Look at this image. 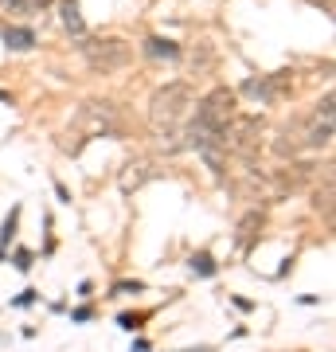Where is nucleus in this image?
<instances>
[{"mask_svg": "<svg viewBox=\"0 0 336 352\" xmlns=\"http://www.w3.org/2000/svg\"><path fill=\"white\" fill-rule=\"evenodd\" d=\"M4 4H8V8H16V12H36L43 0H4Z\"/></svg>", "mask_w": 336, "mask_h": 352, "instance_id": "12", "label": "nucleus"}, {"mask_svg": "<svg viewBox=\"0 0 336 352\" xmlns=\"http://www.w3.org/2000/svg\"><path fill=\"white\" fill-rule=\"evenodd\" d=\"M59 16H63V28H67L75 39L87 36V24H82V12H78V0H63V4H59Z\"/></svg>", "mask_w": 336, "mask_h": 352, "instance_id": "7", "label": "nucleus"}, {"mask_svg": "<svg viewBox=\"0 0 336 352\" xmlns=\"http://www.w3.org/2000/svg\"><path fill=\"white\" fill-rule=\"evenodd\" d=\"M75 126L90 138H102V133H117V110H113L110 102H87L82 110H78Z\"/></svg>", "mask_w": 336, "mask_h": 352, "instance_id": "5", "label": "nucleus"}, {"mask_svg": "<svg viewBox=\"0 0 336 352\" xmlns=\"http://www.w3.org/2000/svg\"><path fill=\"white\" fill-rule=\"evenodd\" d=\"M145 51H149L153 59H176V55H180V47H176L172 39H161V36L145 39Z\"/></svg>", "mask_w": 336, "mask_h": 352, "instance_id": "9", "label": "nucleus"}, {"mask_svg": "<svg viewBox=\"0 0 336 352\" xmlns=\"http://www.w3.org/2000/svg\"><path fill=\"white\" fill-rule=\"evenodd\" d=\"M188 266H192V274H199V278H212L215 274V258H212V254H203V251L192 254V263H188Z\"/></svg>", "mask_w": 336, "mask_h": 352, "instance_id": "10", "label": "nucleus"}, {"mask_svg": "<svg viewBox=\"0 0 336 352\" xmlns=\"http://www.w3.org/2000/svg\"><path fill=\"white\" fill-rule=\"evenodd\" d=\"M4 43L12 51H27L36 43V32H32V28H4Z\"/></svg>", "mask_w": 336, "mask_h": 352, "instance_id": "8", "label": "nucleus"}, {"mask_svg": "<svg viewBox=\"0 0 336 352\" xmlns=\"http://www.w3.org/2000/svg\"><path fill=\"white\" fill-rule=\"evenodd\" d=\"M16 266H20V270H27V266H32V254L20 251V254H16Z\"/></svg>", "mask_w": 336, "mask_h": 352, "instance_id": "13", "label": "nucleus"}, {"mask_svg": "<svg viewBox=\"0 0 336 352\" xmlns=\"http://www.w3.org/2000/svg\"><path fill=\"white\" fill-rule=\"evenodd\" d=\"M192 106H196V94H192L188 82H168V87H161L153 94L149 126H153V133L161 138L164 149H180V145H184V141H180V129H184Z\"/></svg>", "mask_w": 336, "mask_h": 352, "instance_id": "1", "label": "nucleus"}, {"mask_svg": "<svg viewBox=\"0 0 336 352\" xmlns=\"http://www.w3.org/2000/svg\"><path fill=\"white\" fill-rule=\"evenodd\" d=\"M196 118L203 122V126H212V129H219V133H223V129H227V122L235 118V90L215 87L212 94H208V98L199 102Z\"/></svg>", "mask_w": 336, "mask_h": 352, "instance_id": "3", "label": "nucleus"}, {"mask_svg": "<svg viewBox=\"0 0 336 352\" xmlns=\"http://www.w3.org/2000/svg\"><path fill=\"white\" fill-rule=\"evenodd\" d=\"M82 55H87L90 71H98V75H113V71H122L129 63V43L125 39H87L82 36Z\"/></svg>", "mask_w": 336, "mask_h": 352, "instance_id": "2", "label": "nucleus"}, {"mask_svg": "<svg viewBox=\"0 0 336 352\" xmlns=\"http://www.w3.org/2000/svg\"><path fill=\"white\" fill-rule=\"evenodd\" d=\"M16 223H20V208H12V215L4 219V231H0V239H4V247L12 243V235H16Z\"/></svg>", "mask_w": 336, "mask_h": 352, "instance_id": "11", "label": "nucleus"}, {"mask_svg": "<svg viewBox=\"0 0 336 352\" xmlns=\"http://www.w3.org/2000/svg\"><path fill=\"white\" fill-rule=\"evenodd\" d=\"M333 94H324L321 106L313 110V118L305 122V129H301V141L298 145H309V149H321V145H328L333 141Z\"/></svg>", "mask_w": 336, "mask_h": 352, "instance_id": "4", "label": "nucleus"}, {"mask_svg": "<svg viewBox=\"0 0 336 352\" xmlns=\"http://www.w3.org/2000/svg\"><path fill=\"white\" fill-rule=\"evenodd\" d=\"M145 180H149V161H125L122 176H117V184H122L125 196H129V192H137Z\"/></svg>", "mask_w": 336, "mask_h": 352, "instance_id": "6", "label": "nucleus"}]
</instances>
